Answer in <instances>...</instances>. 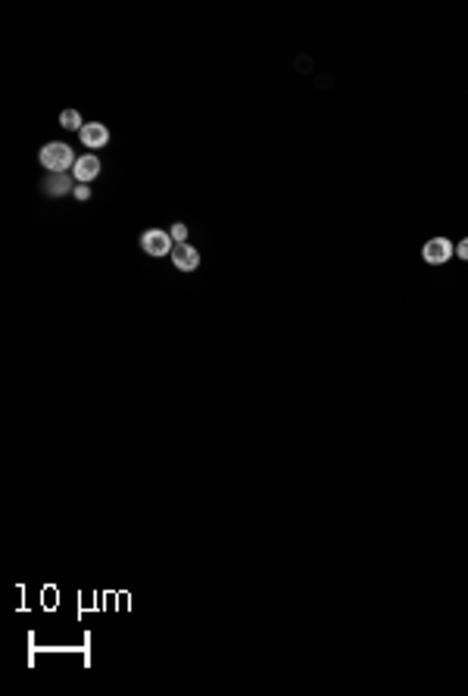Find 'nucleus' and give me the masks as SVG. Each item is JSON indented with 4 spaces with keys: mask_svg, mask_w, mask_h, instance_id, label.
<instances>
[{
    "mask_svg": "<svg viewBox=\"0 0 468 696\" xmlns=\"http://www.w3.org/2000/svg\"><path fill=\"white\" fill-rule=\"evenodd\" d=\"M38 159H41V166H44L47 172H69L72 166H75V154H72V147L69 144H63V141H50V144H44L41 147V154H38Z\"/></svg>",
    "mask_w": 468,
    "mask_h": 696,
    "instance_id": "f257e3e1",
    "label": "nucleus"
},
{
    "mask_svg": "<svg viewBox=\"0 0 468 696\" xmlns=\"http://www.w3.org/2000/svg\"><path fill=\"white\" fill-rule=\"evenodd\" d=\"M172 247H175V241H172V235L163 228H147L141 235V250L147 253V256H165V253H172Z\"/></svg>",
    "mask_w": 468,
    "mask_h": 696,
    "instance_id": "f03ea898",
    "label": "nucleus"
},
{
    "mask_svg": "<svg viewBox=\"0 0 468 696\" xmlns=\"http://www.w3.org/2000/svg\"><path fill=\"white\" fill-rule=\"evenodd\" d=\"M453 253H456V247H453L446 237H431V241L422 247V259L428 266H443L453 259Z\"/></svg>",
    "mask_w": 468,
    "mask_h": 696,
    "instance_id": "7ed1b4c3",
    "label": "nucleus"
},
{
    "mask_svg": "<svg viewBox=\"0 0 468 696\" xmlns=\"http://www.w3.org/2000/svg\"><path fill=\"white\" fill-rule=\"evenodd\" d=\"M172 263H175L178 272H197L200 269V253L191 247V244H175L172 247Z\"/></svg>",
    "mask_w": 468,
    "mask_h": 696,
    "instance_id": "20e7f679",
    "label": "nucleus"
},
{
    "mask_svg": "<svg viewBox=\"0 0 468 696\" xmlns=\"http://www.w3.org/2000/svg\"><path fill=\"white\" fill-rule=\"evenodd\" d=\"M72 175L78 178V185H88V181H94L100 175V159L94 154H84L75 159V166H72Z\"/></svg>",
    "mask_w": 468,
    "mask_h": 696,
    "instance_id": "39448f33",
    "label": "nucleus"
},
{
    "mask_svg": "<svg viewBox=\"0 0 468 696\" xmlns=\"http://www.w3.org/2000/svg\"><path fill=\"white\" fill-rule=\"evenodd\" d=\"M110 141V128L103 125V122H84V128H82V144L88 150H97V147H103V144Z\"/></svg>",
    "mask_w": 468,
    "mask_h": 696,
    "instance_id": "423d86ee",
    "label": "nucleus"
},
{
    "mask_svg": "<svg viewBox=\"0 0 468 696\" xmlns=\"http://www.w3.org/2000/svg\"><path fill=\"white\" fill-rule=\"evenodd\" d=\"M60 125H63V128H69V132H75V128H78V132H82V128H84L82 113H78V110H63V113H60Z\"/></svg>",
    "mask_w": 468,
    "mask_h": 696,
    "instance_id": "0eeeda50",
    "label": "nucleus"
},
{
    "mask_svg": "<svg viewBox=\"0 0 468 696\" xmlns=\"http://www.w3.org/2000/svg\"><path fill=\"white\" fill-rule=\"evenodd\" d=\"M169 235H172V241H175V244H187V225L184 222H175L169 228Z\"/></svg>",
    "mask_w": 468,
    "mask_h": 696,
    "instance_id": "6e6552de",
    "label": "nucleus"
},
{
    "mask_svg": "<svg viewBox=\"0 0 468 696\" xmlns=\"http://www.w3.org/2000/svg\"><path fill=\"white\" fill-rule=\"evenodd\" d=\"M72 194H75V200H91V191H88V185H78V187H75V191H72Z\"/></svg>",
    "mask_w": 468,
    "mask_h": 696,
    "instance_id": "1a4fd4ad",
    "label": "nucleus"
},
{
    "mask_svg": "<svg viewBox=\"0 0 468 696\" xmlns=\"http://www.w3.org/2000/svg\"><path fill=\"white\" fill-rule=\"evenodd\" d=\"M456 256H462L465 263H468V237H465V241H462V244H459V247H456Z\"/></svg>",
    "mask_w": 468,
    "mask_h": 696,
    "instance_id": "9d476101",
    "label": "nucleus"
}]
</instances>
